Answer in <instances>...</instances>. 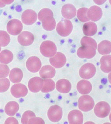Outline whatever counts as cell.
<instances>
[{
  "mask_svg": "<svg viewBox=\"0 0 111 124\" xmlns=\"http://www.w3.org/2000/svg\"><path fill=\"white\" fill-rule=\"evenodd\" d=\"M23 74L22 70L18 68H14L11 70L9 74V79L14 83H18L22 80Z\"/></svg>",
  "mask_w": 111,
  "mask_h": 124,
  "instance_id": "cb8c5ba5",
  "label": "cell"
},
{
  "mask_svg": "<svg viewBox=\"0 0 111 124\" xmlns=\"http://www.w3.org/2000/svg\"><path fill=\"white\" fill-rule=\"evenodd\" d=\"M41 54L45 57L51 58L56 53L57 48L54 43L50 41H45L40 46Z\"/></svg>",
  "mask_w": 111,
  "mask_h": 124,
  "instance_id": "6da1fadb",
  "label": "cell"
},
{
  "mask_svg": "<svg viewBox=\"0 0 111 124\" xmlns=\"http://www.w3.org/2000/svg\"><path fill=\"white\" fill-rule=\"evenodd\" d=\"M28 124H44V121L41 118L34 117H33V118H31L28 121Z\"/></svg>",
  "mask_w": 111,
  "mask_h": 124,
  "instance_id": "d590c367",
  "label": "cell"
},
{
  "mask_svg": "<svg viewBox=\"0 0 111 124\" xmlns=\"http://www.w3.org/2000/svg\"><path fill=\"white\" fill-rule=\"evenodd\" d=\"M1 50V46H0V51Z\"/></svg>",
  "mask_w": 111,
  "mask_h": 124,
  "instance_id": "f35d334b",
  "label": "cell"
},
{
  "mask_svg": "<svg viewBox=\"0 0 111 124\" xmlns=\"http://www.w3.org/2000/svg\"><path fill=\"white\" fill-rule=\"evenodd\" d=\"M77 89L81 94L86 95L90 93L92 91V85L88 80H82L78 83Z\"/></svg>",
  "mask_w": 111,
  "mask_h": 124,
  "instance_id": "ffe728a7",
  "label": "cell"
},
{
  "mask_svg": "<svg viewBox=\"0 0 111 124\" xmlns=\"http://www.w3.org/2000/svg\"><path fill=\"white\" fill-rule=\"evenodd\" d=\"M83 34L86 36H92L97 32V25L92 22L85 23L83 27Z\"/></svg>",
  "mask_w": 111,
  "mask_h": 124,
  "instance_id": "44dd1931",
  "label": "cell"
},
{
  "mask_svg": "<svg viewBox=\"0 0 111 124\" xmlns=\"http://www.w3.org/2000/svg\"><path fill=\"white\" fill-rule=\"evenodd\" d=\"M111 108L108 103L104 101L98 103L95 106V114L99 118H105L108 116L110 112Z\"/></svg>",
  "mask_w": 111,
  "mask_h": 124,
  "instance_id": "277c9868",
  "label": "cell"
},
{
  "mask_svg": "<svg viewBox=\"0 0 111 124\" xmlns=\"http://www.w3.org/2000/svg\"><path fill=\"white\" fill-rule=\"evenodd\" d=\"M88 10V9L87 8H81L78 10L77 16L79 20L81 22L85 23L89 20L87 17Z\"/></svg>",
  "mask_w": 111,
  "mask_h": 124,
  "instance_id": "4dcf8cb0",
  "label": "cell"
},
{
  "mask_svg": "<svg viewBox=\"0 0 111 124\" xmlns=\"http://www.w3.org/2000/svg\"><path fill=\"white\" fill-rule=\"evenodd\" d=\"M23 29V25L19 20L14 19L10 20L7 25V30L12 35H17L20 34Z\"/></svg>",
  "mask_w": 111,
  "mask_h": 124,
  "instance_id": "52a82bcc",
  "label": "cell"
},
{
  "mask_svg": "<svg viewBox=\"0 0 111 124\" xmlns=\"http://www.w3.org/2000/svg\"><path fill=\"white\" fill-rule=\"evenodd\" d=\"M9 68L7 65L4 64H0V78H5L8 76Z\"/></svg>",
  "mask_w": 111,
  "mask_h": 124,
  "instance_id": "e575fe53",
  "label": "cell"
},
{
  "mask_svg": "<svg viewBox=\"0 0 111 124\" xmlns=\"http://www.w3.org/2000/svg\"><path fill=\"white\" fill-rule=\"evenodd\" d=\"M94 104L93 98L88 95L81 96L78 100L79 108L83 112H88L92 110Z\"/></svg>",
  "mask_w": 111,
  "mask_h": 124,
  "instance_id": "3957f363",
  "label": "cell"
},
{
  "mask_svg": "<svg viewBox=\"0 0 111 124\" xmlns=\"http://www.w3.org/2000/svg\"><path fill=\"white\" fill-rule=\"evenodd\" d=\"M10 84V81L7 78H0V93H4L8 90Z\"/></svg>",
  "mask_w": 111,
  "mask_h": 124,
  "instance_id": "1f68e13d",
  "label": "cell"
},
{
  "mask_svg": "<svg viewBox=\"0 0 111 124\" xmlns=\"http://www.w3.org/2000/svg\"><path fill=\"white\" fill-rule=\"evenodd\" d=\"M111 42L104 40L100 42L98 46L99 53L102 55H107L110 54L111 50Z\"/></svg>",
  "mask_w": 111,
  "mask_h": 124,
  "instance_id": "484cf974",
  "label": "cell"
},
{
  "mask_svg": "<svg viewBox=\"0 0 111 124\" xmlns=\"http://www.w3.org/2000/svg\"><path fill=\"white\" fill-rule=\"evenodd\" d=\"M10 42V36L6 31H0V46H6Z\"/></svg>",
  "mask_w": 111,
  "mask_h": 124,
  "instance_id": "f546056e",
  "label": "cell"
},
{
  "mask_svg": "<svg viewBox=\"0 0 111 124\" xmlns=\"http://www.w3.org/2000/svg\"><path fill=\"white\" fill-rule=\"evenodd\" d=\"M18 42L21 45L28 46L33 43L34 38L33 34L28 31H24L20 34L17 38Z\"/></svg>",
  "mask_w": 111,
  "mask_h": 124,
  "instance_id": "5bb4252c",
  "label": "cell"
},
{
  "mask_svg": "<svg viewBox=\"0 0 111 124\" xmlns=\"http://www.w3.org/2000/svg\"><path fill=\"white\" fill-rule=\"evenodd\" d=\"M81 43L82 46H92L96 50L97 47V42L94 39L90 37H83L81 39Z\"/></svg>",
  "mask_w": 111,
  "mask_h": 124,
  "instance_id": "f1b7e54d",
  "label": "cell"
},
{
  "mask_svg": "<svg viewBox=\"0 0 111 124\" xmlns=\"http://www.w3.org/2000/svg\"><path fill=\"white\" fill-rule=\"evenodd\" d=\"M56 88L60 93H68L71 89L72 85L69 80L65 79H61L56 83Z\"/></svg>",
  "mask_w": 111,
  "mask_h": 124,
  "instance_id": "ac0fdd59",
  "label": "cell"
},
{
  "mask_svg": "<svg viewBox=\"0 0 111 124\" xmlns=\"http://www.w3.org/2000/svg\"><path fill=\"white\" fill-rule=\"evenodd\" d=\"M43 28L46 31H51L55 28L56 22L53 16H48L43 18L42 21Z\"/></svg>",
  "mask_w": 111,
  "mask_h": 124,
  "instance_id": "603a6c76",
  "label": "cell"
},
{
  "mask_svg": "<svg viewBox=\"0 0 111 124\" xmlns=\"http://www.w3.org/2000/svg\"><path fill=\"white\" fill-rule=\"evenodd\" d=\"M51 64L57 68H61L64 66L66 62V57L61 52H57L54 56L49 59Z\"/></svg>",
  "mask_w": 111,
  "mask_h": 124,
  "instance_id": "7c38bea8",
  "label": "cell"
},
{
  "mask_svg": "<svg viewBox=\"0 0 111 124\" xmlns=\"http://www.w3.org/2000/svg\"><path fill=\"white\" fill-rule=\"evenodd\" d=\"M111 55H105L101 57L100 63V68L105 73H111Z\"/></svg>",
  "mask_w": 111,
  "mask_h": 124,
  "instance_id": "7402d4cb",
  "label": "cell"
},
{
  "mask_svg": "<svg viewBox=\"0 0 111 124\" xmlns=\"http://www.w3.org/2000/svg\"><path fill=\"white\" fill-rule=\"evenodd\" d=\"M19 123L18 121H17V119L15 118L14 117H9L8 119H6L5 124H18Z\"/></svg>",
  "mask_w": 111,
  "mask_h": 124,
  "instance_id": "8d00e7d4",
  "label": "cell"
},
{
  "mask_svg": "<svg viewBox=\"0 0 111 124\" xmlns=\"http://www.w3.org/2000/svg\"><path fill=\"white\" fill-rule=\"evenodd\" d=\"M41 66L42 63L41 60L37 57H31L26 61V67L28 70L33 73L38 72Z\"/></svg>",
  "mask_w": 111,
  "mask_h": 124,
  "instance_id": "9c48e42d",
  "label": "cell"
},
{
  "mask_svg": "<svg viewBox=\"0 0 111 124\" xmlns=\"http://www.w3.org/2000/svg\"><path fill=\"white\" fill-rule=\"evenodd\" d=\"M36 117V115L31 111H27L22 115L21 122L22 124H28V121L31 118Z\"/></svg>",
  "mask_w": 111,
  "mask_h": 124,
  "instance_id": "d6a6232c",
  "label": "cell"
},
{
  "mask_svg": "<svg viewBox=\"0 0 111 124\" xmlns=\"http://www.w3.org/2000/svg\"><path fill=\"white\" fill-rule=\"evenodd\" d=\"M96 53V49L89 46H82L77 51L78 56L81 59H92L95 56Z\"/></svg>",
  "mask_w": 111,
  "mask_h": 124,
  "instance_id": "ba28073f",
  "label": "cell"
},
{
  "mask_svg": "<svg viewBox=\"0 0 111 124\" xmlns=\"http://www.w3.org/2000/svg\"><path fill=\"white\" fill-rule=\"evenodd\" d=\"M43 86V80L39 77H33L28 83V88L31 92L37 93L41 90Z\"/></svg>",
  "mask_w": 111,
  "mask_h": 124,
  "instance_id": "9a60e30c",
  "label": "cell"
},
{
  "mask_svg": "<svg viewBox=\"0 0 111 124\" xmlns=\"http://www.w3.org/2000/svg\"><path fill=\"white\" fill-rule=\"evenodd\" d=\"M96 72L94 65L90 63H87L81 67L79 70V75L81 78L89 79L94 76Z\"/></svg>",
  "mask_w": 111,
  "mask_h": 124,
  "instance_id": "5b68a950",
  "label": "cell"
},
{
  "mask_svg": "<svg viewBox=\"0 0 111 124\" xmlns=\"http://www.w3.org/2000/svg\"><path fill=\"white\" fill-rule=\"evenodd\" d=\"M55 68L50 65H46L43 67L39 72L40 76L44 79H51L55 76Z\"/></svg>",
  "mask_w": 111,
  "mask_h": 124,
  "instance_id": "d6986e66",
  "label": "cell"
},
{
  "mask_svg": "<svg viewBox=\"0 0 111 124\" xmlns=\"http://www.w3.org/2000/svg\"><path fill=\"white\" fill-rule=\"evenodd\" d=\"M68 119L69 124H81L83 123V114L79 110L71 111L68 115Z\"/></svg>",
  "mask_w": 111,
  "mask_h": 124,
  "instance_id": "2e32d148",
  "label": "cell"
},
{
  "mask_svg": "<svg viewBox=\"0 0 111 124\" xmlns=\"http://www.w3.org/2000/svg\"><path fill=\"white\" fill-rule=\"evenodd\" d=\"M72 23L69 20H61L59 22L56 26L57 33L62 37H66L72 32Z\"/></svg>",
  "mask_w": 111,
  "mask_h": 124,
  "instance_id": "7a4b0ae2",
  "label": "cell"
},
{
  "mask_svg": "<svg viewBox=\"0 0 111 124\" xmlns=\"http://www.w3.org/2000/svg\"><path fill=\"white\" fill-rule=\"evenodd\" d=\"M11 93L14 97L18 98L26 96L28 93V89L25 85L17 84L14 85L11 87Z\"/></svg>",
  "mask_w": 111,
  "mask_h": 124,
  "instance_id": "8fae6325",
  "label": "cell"
},
{
  "mask_svg": "<svg viewBox=\"0 0 111 124\" xmlns=\"http://www.w3.org/2000/svg\"><path fill=\"white\" fill-rule=\"evenodd\" d=\"M14 1V0H0V7H3L5 6H6V5H8L10 4L11 3L13 2Z\"/></svg>",
  "mask_w": 111,
  "mask_h": 124,
  "instance_id": "74e56055",
  "label": "cell"
},
{
  "mask_svg": "<svg viewBox=\"0 0 111 124\" xmlns=\"http://www.w3.org/2000/svg\"><path fill=\"white\" fill-rule=\"evenodd\" d=\"M76 10L74 6L71 4L64 5L61 10L62 16L65 18L71 19L75 17L76 15Z\"/></svg>",
  "mask_w": 111,
  "mask_h": 124,
  "instance_id": "e0dca14e",
  "label": "cell"
},
{
  "mask_svg": "<svg viewBox=\"0 0 111 124\" xmlns=\"http://www.w3.org/2000/svg\"><path fill=\"white\" fill-rule=\"evenodd\" d=\"M48 16H53V12L49 8H45L42 9L39 12L38 15V19L41 22L44 17Z\"/></svg>",
  "mask_w": 111,
  "mask_h": 124,
  "instance_id": "836d02e7",
  "label": "cell"
},
{
  "mask_svg": "<svg viewBox=\"0 0 111 124\" xmlns=\"http://www.w3.org/2000/svg\"><path fill=\"white\" fill-rule=\"evenodd\" d=\"M19 108L18 104L15 101H10L6 105L5 111L8 116H14L18 112Z\"/></svg>",
  "mask_w": 111,
  "mask_h": 124,
  "instance_id": "d4e9b609",
  "label": "cell"
},
{
  "mask_svg": "<svg viewBox=\"0 0 111 124\" xmlns=\"http://www.w3.org/2000/svg\"><path fill=\"white\" fill-rule=\"evenodd\" d=\"M63 116V111L61 107L54 105L51 106L48 111V117L50 121L53 122L60 121Z\"/></svg>",
  "mask_w": 111,
  "mask_h": 124,
  "instance_id": "8992f818",
  "label": "cell"
},
{
  "mask_svg": "<svg viewBox=\"0 0 111 124\" xmlns=\"http://www.w3.org/2000/svg\"><path fill=\"white\" fill-rule=\"evenodd\" d=\"M55 87V82L52 79H46L43 80V86L41 91L43 93H49L53 91Z\"/></svg>",
  "mask_w": 111,
  "mask_h": 124,
  "instance_id": "83f0119b",
  "label": "cell"
},
{
  "mask_svg": "<svg viewBox=\"0 0 111 124\" xmlns=\"http://www.w3.org/2000/svg\"><path fill=\"white\" fill-rule=\"evenodd\" d=\"M37 16L36 13L33 10H26L21 16L22 23L27 25H32L36 22Z\"/></svg>",
  "mask_w": 111,
  "mask_h": 124,
  "instance_id": "30bf717a",
  "label": "cell"
},
{
  "mask_svg": "<svg viewBox=\"0 0 111 124\" xmlns=\"http://www.w3.org/2000/svg\"><path fill=\"white\" fill-rule=\"evenodd\" d=\"M13 54L10 51L5 50L0 53V62L3 64H8L12 61Z\"/></svg>",
  "mask_w": 111,
  "mask_h": 124,
  "instance_id": "4316f807",
  "label": "cell"
},
{
  "mask_svg": "<svg viewBox=\"0 0 111 124\" xmlns=\"http://www.w3.org/2000/svg\"><path fill=\"white\" fill-rule=\"evenodd\" d=\"M102 10L98 6H92L91 7L87 12V17L89 20L92 21H97L100 19L102 16Z\"/></svg>",
  "mask_w": 111,
  "mask_h": 124,
  "instance_id": "4fadbf2b",
  "label": "cell"
}]
</instances>
